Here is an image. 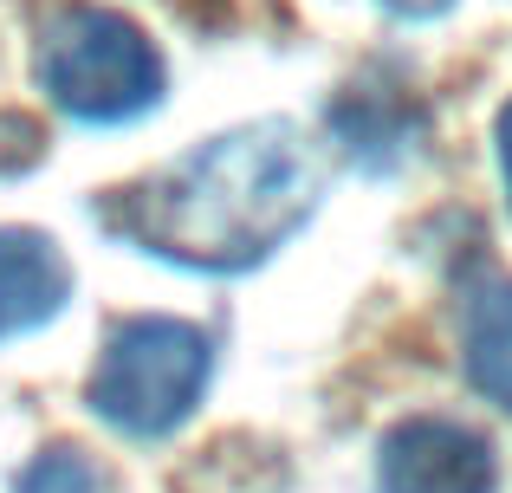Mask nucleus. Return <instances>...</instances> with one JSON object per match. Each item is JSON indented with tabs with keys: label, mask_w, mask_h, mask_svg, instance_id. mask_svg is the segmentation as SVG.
I'll use <instances>...</instances> for the list:
<instances>
[{
	"label": "nucleus",
	"mask_w": 512,
	"mask_h": 493,
	"mask_svg": "<svg viewBox=\"0 0 512 493\" xmlns=\"http://www.w3.org/2000/svg\"><path fill=\"white\" fill-rule=\"evenodd\" d=\"M20 493H104V474L91 468L78 448H46V455L20 474Z\"/></svg>",
	"instance_id": "obj_7"
},
{
	"label": "nucleus",
	"mask_w": 512,
	"mask_h": 493,
	"mask_svg": "<svg viewBox=\"0 0 512 493\" xmlns=\"http://www.w3.org/2000/svg\"><path fill=\"white\" fill-rule=\"evenodd\" d=\"M389 13H402V20H435V13H448L454 0H383Z\"/></svg>",
	"instance_id": "obj_8"
},
{
	"label": "nucleus",
	"mask_w": 512,
	"mask_h": 493,
	"mask_svg": "<svg viewBox=\"0 0 512 493\" xmlns=\"http://www.w3.org/2000/svg\"><path fill=\"white\" fill-rule=\"evenodd\" d=\"M39 85L78 124H124L163 98V59L111 7H65L39 33Z\"/></svg>",
	"instance_id": "obj_3"
},
{
	"label": "nucleus",
	"mask_w": 512,
	"mask_h": 493,
	"mask_svg": "<svg viewBox=\"0 0 512 493\" xmlns=\"http://www.w3.org/2000/svg\"><path fill=\"white\" fill-rule=\"evenodd\" d=\"M493 137H500V176H506V202H512V104L500 111V130H493Z\"/></svg>",
	"instance_id": "obj_9"
},
{
	"label": "nucleus",
	"mask_w": 512,
	"mask_h": 493,
	"mask_svg": "<svg viewBox=\"0 0 512 493\" xmlns=\"http://www.w3.org/2000/svg\"><path fill=\"white\" fill-rule=\"evenodd\" d=\"M72 292L65 253L33 228H0V338L46 325Z\"/></svg>",
	"instance_id": "obj_5"
},
{
	"label": "nucleus",
	"mask_w": 512,
	"mask_h": 493,
	"mask_svg": "<svg viewBox=\"0 0 512 493\" xmlns=\"http://www.w3.org/2000/svg\"><path fill=\"white\" fill-rule=\"evenodd\" d=\"M461 364L487 403L512 409V279H474L461 305Z\"/></svg>",
	"instance_id": "obj_6"
},
{
	"label": "nucleus",
	"mask_w": 512,
	"mask_h": 493,
	"mask_svg": "<svg viewBox=\"0 0 512 493\" xmlns=\"http://www.w3.org/2000/svg\"><path fill=\"white\" fill-rule=\"evenodd\" d=\"M318 202V156L299 124L266 117L188 150L117 195L111 221L143 253L201 273H240L305 228Z\"/></svg>",
	"instance_id": "obj_1"
},
{
	"label": "nucleus",
	"mask_w": 512,
	"mask_h": 493,
	"mask_svg": "<svg viewBox=\"0 0 512 493\" xmlns=\"http://www.w3.org/2000/svg\"><path fill=\"white\" fill-rule=\"evenodd\" d=\"M214 370V344L188 318H124L104 338V357L91 370V409L111 422L117 435H156L182 429L195 416L201 390Z\"/></svg>",
	"instance_id": "obj_2"
},
{
	"label": "nucleus",
	"mask_w": 512,
	"mask_h": 493,
	"mask_svg": "<svg viewBox=\"0 0 512 493\" xmlns=\"http://www.w3.org/2000/svg\"><path fill=\"white\" fill-rule=\"evenodd\" d=\"M500 461L480 429L454 416H409L383 442V493H493Z\"/></svg>",
	"instance_id": "obj_4"
}]
</instances>
